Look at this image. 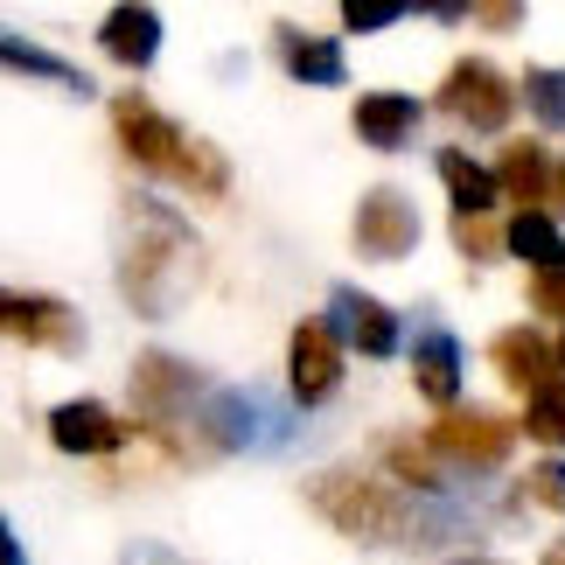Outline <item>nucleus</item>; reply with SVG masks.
I'll return each mask as SVG.
<instances>
[{"label": "nucleus", "mask_w": 565, "mask_h": 565, "mask_svg": "<svg viewBox=\"0 0 565 565\" xmlns=\"http://www.w3.org/2000/svg\"><path fill=\"white\" fill-rule=\"evenodd\" d=\"M119 287L140 315H175L195 287V231L168 203H126L119 216Z\"/></svg>", "instance_id": "obj_1"}, {"label": "nucleus", "mask_w": 565, "mask_h": 565, "mask_svg": "<svg viewBox=\"0 0 565 565\" xmlns=\"http://www.w3.org/2000/svg\"><path fill=\"white\" fill-rule=\"evenodd\" d=\"M113 134H119V147H126V161H140L147 175H168V182H182V189H195V195H224L231 189V168H224V154L216 147H203V140H189L175 119H161L147 98H113Z\"/></svg>", "instance_id": "obj_2"}, {"label": "nucleus", "mask_w": 565, "mask_h": 565, "mask_svg": "<svg viewBox=\"0 0 565 565\" xmlns=\"http://www.w3.org/2000/svg\"><path fill=\"white\" fill-rule=\"evenodd\" d=\"M308 503L329 516L342 537H356V545H391V537H405L412 545V510L391 482H371V475H321L308 489Z\"/></svg>", "instance_id": "obj_3"}, {"label": "nucleus", "mask_w": 565, "mask_h": 565, "mask_svg": "<svg viewBox=\"0 0 565 565\" xmlns=\"http://www.w3.org/2000/svg\"><path fill=\"white\" fill-rule=\"evenodd\" d=\"M203 426H210V440L216 447H231V454H287L294 447V412L273 398V391H258V384H231V391H216L210 412H203Z\"/></svg>", "instance_id": "obj_4"}, {"label": "nucleus", "mask_w": 565, "mask_h": 565, "mask_svg": "<svg viewBox=\"0 0 565 565\" xmlns=\"http://www.w3.org/2000/svg\"><path fill=\"white\" fill-rule=\"evenodd\" d=\"M440 113L475 126V134H503L510 113H516V92H510V77L495 71L489 56H461L447 71V84H440Z\"/></svg>", "instance_id": "obj_5"}, {"label": "nucleus", "mask_w": 565, "mask_h": 565, "mask_svg": "<svg viewBox=\"0 0 565 565\" xmlns=\"http://www.w3.org/2000/svg\"><path fill=\"white\" fill-rule=\"evenodd\" d=\"M0 335L29 342V350H56V356H77L84 350V321L71 315V300H56V294H14V287H0Z\"/></svg>", "instance_id": "obj_6"}, {"label": "nucleus", "mask_w": 565, "mask_h": 565, "mask_svg": "<svg viewBox=\"0 0 565 565\" xmlns=\"http://www.w3.org/2000/svg\"><path fill=\"white\" fill-rule=\"evenodd\" d=\"M426 447L447 454V461H461V468H503L510 447H516V426L503 419V412L475 405V412H447V419L426 433Z\"/></svg>", "instance_id": "obj_7"}, {"label": "nucleus", "mask_w": 565, "mask_h": 565, "mask_svg": "<svg viewBox=\"0 0 565 565\" xmlns=\"http://www.w3.org/2000/svg\"><path fill=\"white\" fill-rule=\"evenodd\" d=\"M412 245H419V210L398 189H371L356 203V252L391 266V258H412Z\"/></svg>", "instance_id": "obj_8"}, {"label": "nucleus", "mask_w": 565, "mask_h": 565, "mask_svg": "<svg viewBox=\"0 0 565 565\" xmlns=\"http://www.w3.org/2000/svg\"><path fill=\"white\" fill-rule=\"evenodd\" d=\"M287 371H294V398H300V405L335 398V384H342V350H335V329H329V321H300V329H294Z\"/></svg>", "instance_id": "obj_9"}, {"label": "nucleus", "mask_w": 565, "mask_h": 565, "mask_svg": "<svg viewBox=\"0 0 565 565\" xmlns=\"http://www.w3.org/2000/svg\"><path fill=\"white\" fill-rule=\"evenodd\" d=\"M195 391H203V377L182 356H140L134 363V405L147 419H175L182 405H195Z\"/></svg>", "instance_id": "obj_10"}, {"label": "nucleus", "mask_w": 565, "mask_h": 565, "mask_svg": "<svg viewBox=\"0 0 565 565\" xmlns=\"http://www.w3.org/2000/svg\"><path fill=\"white\" fill-rule=\"evenodd\" d=\"M335 335L350 342V350H363V356H391L398 350V315L384 308V300H371V294H356V287H335Z\"/></svg>", "instance_id": "obj_11"}, {"label": "nucleus", "mask_w": 565, "mask_h": 565, "mask_svg": "<svg viewBox=\"0 0 565 565\" xmlns=\"http://www.w3.org/2000/svg\"><path fill=\"white\" fill-rule=\"evenodd\" d=\"M350 126H356L363 147H377V154H398V147L419 134V98H405V92H363L356 113H350Z\"/></svg>", "instance_id": "obj_12"}, {"label": "nucleus", "mask_w": 565, "mask_h": 565, "mask_svg": "<svg viewBox=\"0 0 565 565\" xmlns=\"http://www.w3.org/2000/svg\"><path fill=\"white\" fill-rule=\"evenodd\" d=\"M98 42H105V56H113V63H126V71H147V63L161 56V14L147 8V0H119V8L105 14Z\"/></svg>", "instance_id": "obj_13"}, {"label": "nucleus", "mask_w": 565, "mask_h": 565, "mask_svg": "<svg viewBox=\"0 0 565 565\" xmlns=\"http://www.w3.org/2000/svg\"><path fill=\"white\" fill-rule=\"evenodd\" d=\"M126 433H134V426H119L98 398H71V405L50 412V440H56L63 454H113Z\"/></svg>", "instance_id": "obj_14"}, {"label": "nucleus", "mask_w": 565, "mask_h": 565, "mask_svg": "<svg viewBox=\"0 0 565 565\" xmlns=\"http://www.w3.org/2000/svg\"><path fill=\"white\" fill-rule=\"evenodd\" d=\"M489 356H495V371H503V384H516L524 398H531L537 384H552V371H565L558 350H552V342L537 335V329H503Z\"/></svg>", "instance_id": "obj_15"}, {"label": "nucleus", "mask_w": 565, "mask_h": 565, "mask_svg": "<svg viewBox=\"0 0 565 565\" xmlns=\"http://www.w3.org/2000/svg\"><path fill=\"white\" fill-rule=\"evenodd\" d=\"M412 384H419V398H433V405L461 398V342L447 329H419V342H412Z\"/></svg>", "instance_id": "obj_16"}, {"label": "nucleus", "mask_w": 565, "mask_h": 565, "mask_svg": "<svg viewBox=\"0 0 565 565\" xmlns=\"http://www.w3.org/2000/svg\"><path fill=\"white\" fill-rule=\"evenodd\" d=\"M279 56L300 84H342V50L329 35H308V29H279Z\"/></svg>", "instance_id": "obj_17"}, {"label": "nucleus", "mask_w": 565, "mask_h": 565, "mask_svg": "<svg viewBox=\"0 0 565 565\" xmlns=\"http://www.w3.org/2000/svg\"><path fill=\"white\" fill-rule=\"evenodd\" d=\"M495 182H503L516 203H545V189H552V168H545V147H531V140H510L503 147V168H495Z\"/></svg>", "instance_id": "obj_18"}, {"label": "nucleus", "mask_w": 565, "mask_h": 565, "mask_svg": "<svg viewBox=\"0 0 565 565\" xmlns=\"http://www.w3.org/2000/svg\"><path fill=\"white\" fill-rule=\"evenodd\" d=\"M440 182H447V195H454V210H489L495 189H503L489 168H475L461 147H447V154H440Z\"/></svg>", "instance_id": "obj_19"}, {"label": "nucleus", "mask_w": 565, "mask_h": 565, "mask_svg": "<svg viewBox=\"0 0 565 565\" xmlns=\"http://www.w3.org/2000/svg\"><path fill=\"white\" fill-rule=\"evenodd\" d=\"M0 63H8V71H21V77H50V84H63V92H92V84H84V71H71L63 56L35 50V42H21V35H0Z\"/></svg>", "instance_id": "obj_20"}, {"label": "nucleus", "mask_w": 565, "mask_h": 565, "mask_svg": "<svg viewBox=\"0 0 565 565\" xmlns=\"http://www.w3.org/2000/svg\"><path fill=\"white\" fill-rule=\"evenodd\" d=\"M503 237H510L516 258H531V266H565V237H558V224H552L545 210H524Z\"/></svg>", "instance_id": "obj_21"}, {"label": "nucleus", "mask_w": 565, "mask_h": 565, "mask_svg": "<svg viewBox=\"0 0 565 565\" xmlns=\"http://www.w3.org/2000/svg\"><path fill=\"white\" fill-rule=\"evenodd\" d=\"M524 98H531V119L552 126V134H565V63L552 71V63H537V71L524 77Z\"/></svg>", "instance_id": "obj_22"}, {"label": "nucleus", "mask_w": 565, "mask_h": 565, "mask_svg": "<svg viewBox=\"0 0 565 565\" xmlns=\"http://www.w3.org/2000/svg\"><path fill=\"white\" fill-rule=\"evenodd\" d=\"M524 433H531V440H545V447H565V377H552V384L531 391Z\"/></svg>", "instance_id": "obj_23"}, {"label": "nucleus", "mask_w": 565, "mask_h": 565, "mask_svg": "<svg viewBox=\"0 0 565 565\" xmlns=\"http://www.w3.org/2000/svg\"><path fill=\"white\" fill-rule=\"evenodd\" d=\"M391 475H398L405 489H419V495H440V468H433V454L412 447V440L391 447Z\"/></svg>", "instance_id": "obj_24"}, {"label": "nucleus", "mask_w": 565, "mask_h": 565, "mask_svg": "<svg viewBox=\"0 0 565 565\" xmlns=\"http://www.w3.org/2000/svg\"><path fill=\"white\" fill-rule=\"evenodd\" d=\"M454 245H461V258H489L495 245H510V237H495L489 210H454Z\"/></svg>", "instance_id": "obj_25"}, {"label": "nucleus", "mask_w": 565, "mask_h": 565, "mask_svg": "<svg viewBox=\"0 0 565 565\" xmlns=\"http://www.w3.org/2000/svg\"><path fill=\"white\" fill-rule=\"evenodd\" d=\"M412 8V0H342V21H350L356 35H377V29H391Z\"/></svg>", "instance_id": "obj_26"}, {"label": "nucleus", "mask_w": 565, "mask_h": 565, "mask_svg": "<svg viewBox=\"0 0 565 565\" xmlns=\"http://www.w3.org/2000/svg\"><path fill=\"white\" fill-rule=\"evenodd\" d=\"M531 308H537V315H565V266H537V279H531Z\"/></svg>", "instance_id": "obj_27"}, {"label": "nucleus", "mask_w": 565, "mask_h": 565, "mask_svg": "<svg viewBox=\"0 0 565 565\" xmlns=\"http://www.w3.org/2000/svg\"><path fill=\"white\" fill-rule=\"evenodd\" d=\"M531 503H545L565 516V461H545V468H531Z\"/></svg>", "instance_id": "obj_28"}, {"label": "nucleus", "mask_w": 565, "mask_h": 565, "mask_svg": "<svg viewBox=\"0 0 565 565\" xmlns=\"http://www.w3.org/2000/svg\"><path fill=\"white\" fill-rule=\"evenodd\" d=\"M475 21H489V29H516V21H524V0H475Z\"/></svg>", "instance_id": "obj_29"}, {"label": "nucleus", "mask_w": 565, "mask_h": 565, "mask_svg": "<svg viewBox=\"0 0 565 565\" xmlns=\"http://www.w3.org/2000/svg\"><path fill=\"white\" fill-rule=\"evenodd\" d=\"M412 8H426L433 21H461V14H475V0H412Z\"/></svg>", "instance_id": "obj_30"}, {"label": "nucleus", "mask_w": 565, "mask_h": 565, "mask_svg": "<svg viewBox=\"0 0 565 565\" xmlns=\"http://www.w3.org/2000/svg\"><path fill=\"white\" fill-rule=\"evenodd\" d=\"M126 565H182L175 552H161V545H147V537H140V545H126Z\"/></svg>", "instance_id": "obj_31"}, {"label": "nucleus", "mask_w": 565, "mask_h": 565, "mask_svg": "<svg viewBox=\"0 0 565 565\" xmlns=\"http://www.w3.org/2000/svg\"><path fill=\"white\" fill-rule=\"evenodd\" d=\"M0 565H29V558H21V545H14V531H8V516H0Z\"/></svg>", "instance_id": "obj_32"}, {"label": "nucleus", "mask_w": 565, "mask_h": 565, "mask_svg": "<svg viewBox=\"0 0 565 565\" xmlns=\"http://www.w3.org/2000/svg\"><path fill=\"white\" fill-rule=\"evenodd\" d=\"M552 195H558V203H565V161L552 168Z\"/></svg>", "instance_id": "obj_33"}, {"label": "nucleus", "mask_w": 565, "mask_h": 565, "mask_svg": "<svg viewBox=\"0 0 565 565\" xmlns=\"http://www.w3.org/2000/svg\"><path fill=\"white\" fill-rule=\"evenodd\" d=\"M454 565H495V558H454Z\"/></svg>", "instance_id": "obj_34"}, {"label": "nucleus", "mask_w": 565, "mask_h": 565, "mask_svg": "<svg viewBox=\"0 0 565 565\" xmlns=\"http://www.w3.org/2000/svg\"><path fill=\"white\" fill-rule=\"evenodd\" d=\"M545 565H565V545H558V552H552V558H545Z\"/></svg>", "instance_id": "obj_35"}, {"label": "nucleus", "mask_w": 565, "mask_h": 565, "mask_svg": "<svg viewBox=\"0 0 565 565\" xmlns=\"http://www.w3.org/2000/svg\"><path fill=\"white\" fill-rule=\"evenodd\" d=\"M558 363H565V342H558Z\"/></svg>", "instance_id": "obj_36"}]
</instances>
